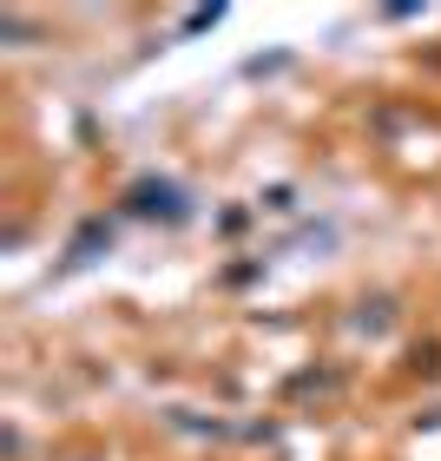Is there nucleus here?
Wrapping results in <instances>:
<instances>
[{
  "mask_svg": "<svg viewBox=\"0 0 441 461\" xmlns=\"http://www.w3.org/2000/svg\"><path fill=\"white\" fill-rule=\"evenodd\" d=\"M125 212L132 218H165V224H184V192L165 178H139L132 192H125Z\"/></svg>",
  "mask_w": 441,
  "mask_h": 461,
  "instance_id": "obj_1",
  "label": "nucleus"
}]
</instances>
